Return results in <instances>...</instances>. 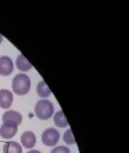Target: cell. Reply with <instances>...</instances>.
I'll return each mask as SVG.
<instances>
[{
	"label": "cell",
	"mask_w": 129,
	"mask_h": 153,
	"mask_svg": "<svg viewBox=\"0 0 129 153\" xmlns=\"http://www.w3.org/2000/svg\"><path fill=\"white\" fill-rule=\"evenodd\" d=\"M31 89L29 78L24 74H18L12 80V90L16 95H26Z\"/></svg>",
	"instance_id": "1"
},
{
	"label": "cell",
	"mask_w": 129,
	"mask_h": 153,
	"mask_svg": "<svg viewBox=\"0 0 129 153\" xmlns=\"http://www.w3.org/2000/svg\"><path fill=\"white\" fill-rule=\"evenodd\" d=\"M35 112L40 120H49L54 113V106L49 100H39L35 106Z\"/></svg>",
	"instance_id": "2"
},
{
	"label": "cell",
	"mask_w": 129,
	"mask_h": 153,
	"mask_svg": "<svg viewBox=\"0 0 129 153\" xmlns=\"http://www.w3.org/2000/svg\"><path fill=\"white\" fill-rule=\"evenodd\" d=\"M60 139V134L54 128H49L42 135V142L46 146H55Z\"/></svg>",
	"instance_id": "3"
},
{
	"label": "cell",
	"mask_w": 129,
	"mask_h": 153,
	"mask_svg": "<svg viewBox=\"0 0 129 153\" xmlns=\"http://www.w3.org/2000/svg\"><path fill=\"white\" fill-rule=\"evenodd\" d=\"M17 132V126L12 123H3L0 127V136L3 139H11Z\"/></svg>",
	"instance_id": "4"
},
{
	"label": "cell",
	"mask_w": 129,
	"mask_h": 153,
	"mask_svg": "<svg viewBox=\"0 0 129 153\" xmlns=\"http://www.w3.org/2000/svg\"><path fill=\"white\" fill-rule=\"evenodd\" d=\"M13 71V62L8 56L0 57V75L9 76Z\"/></svg>",
	"instance_id": "5"
},
{
	"label": "cell",
	"mask_w": 129,
	"mask_h": 153,
	"mask_svg": "<svg viewBox=\"0 0 129 153\" xmlns=\"http://www.w3.org/2000/svg\"><path fill=\"white\" fill-rule=\"evenodd\" d=\"M13 101V95L9 90L2 89L0 90V107L3 109H8Z\"/></svg>",
	"instance_id": "6"
},
{
	"label": "cell",
	"mask_w": 129,
	"mask_h": 153,
	"mask_svg": "<svg viewBox=\"0 0 129 153\" xmlns=\"http://www.w3.org/2000/svg\"><path fill=\"white\" fill-rule=\"evenodd\" d=\"M2 120L3 123H12L15 124L16 126H19L23 120V117L19 112L14 111V110H8V111L4 112V114L2 115Z\"/></svg>",
	"instance_id": "7"
},
{
	"label": "cell",
	"mask_w": 129,
	"mask_h": 153,
	"mask_svg": "<svg viewBox=\"0 0 129 153\" xmlns=\"http://www.w3.org/2000/svg\"><path fill=\"white\" fill-rule=\"evenodd\" d=\"M21 144L24 148H28V149H32L35 145H36L37 139H36V136L33 132L31 131H28V132H24L23 135H21Z\"/></svg>",
	"instance_id": "8"
},
{
	"label": "cell",
	"mask_w": 129,
	"mask_h": 153,
	"mask_svg": "<svg viewBox=\"0 0 129 153\" xmlns=\"http://www.w3.org/2000/svg\"><path fill=\"white\" fill-rule=\"evenodd\" d=\"M15 65H16L17 70L21 71H28L32 68V63L24 57L23 54L17 56L16 61H15Z\"/></svg>",
	"instance_id": "9"
},
{
	"label": "cell",
	"mask_w": 129,
	"mask_h": 153,
	"mask_svg": "<svg viewBox=\"0 0 129 153\" xmlns=\"http://www.w3.org/2000/svg\"><path fill=\"white\" fill-rule=\"evenodd\" d=\"M3 151L4 153H21L23 152V149H21V146L18 143L10 141L4 144Z\"/></svg>",
	"instance_id": "10"
},
{
	"label": "cell",
	"mask_w": 129,
	"mask_h": 153,
	"mask_svg": "<svg viewBox=\"0 0 129 153\" xmlns=\"http://www.w3.org/2000/svg\"><path fill=\"white\" fill-rule=\"evenodd\" d=\"M37 93H38V95L42 98H47L52 94L51 90L49 89L48 86H47L45 81H41V82L38 84V86H37Z\"/></svg>",
	"instance_id": "11"
},
{
	"label": "cell",
	"mask_w": 129,
	"mask_h": 153,
	"mask_svg": "<svg viewBox=\"0 0 129 153\" xmlns=\"http://www.w3.org/2000/svg\"><path fill=\"white\" fill-rule=\"evenodd\" d=\"M54 123L57 127L60 128H66L68 127V120L66 117L64 115V112L62 110H59L58 112H56V114L54 115Z\"/></svg>",
	"instance_id": "12"
},
{
	"label": "cell",
	"mask_w": 129,
	"mask_h": 153,
	"mask_svg": "<svg viewBox=\"0 0 129 153\" xmlns=\"http://www.w3.org/2000/svg\"><path fill=\"white\" fill-rule=\"evenodd\" d=\"M63 140L65 143H67V144H75V139H74V136L72 134V131H71L70 129H68L67 131H66L65 133H64L63 135Z\"/></svg>",
	"instance_id": "13"
},
{
	"label": "cell",
	"mask_w": 129,
	"mask_h": 153,
	"mask_svg": "<svg viewBox=\"0 0 129 153\" xmlns=\"http://www.w3.org/2000/svg\"><path fill=\"white\" fill-rule=\"evenodd\" d=\"M50 153H70V150L65 146H58L54 148Z\"/></svg>",
	"instance_id": "14"
},
{
	"label": "cell",
	"mask_w": 129,
	"mask_h": 153,
	"mask_svg": "<svg viewBox=\"0 0 129 153\" xmlns=\"http://www.w3.org/2000/svg\"><path fill=\"white\" fill-rule=\"evenodd\" d=\"M27 153H42V152L39 151V150H31V151H28Z\"/></svg>",
	"instance_id": "15"
},
{
	"label": "cell",
	"mask_w": 129,
	"mask_h": 153,
	"mask_svg": "<svg viewBox=\"0 0 129 153\" xmlns=\"http://www.w3.org/2000/svg\"><path fill=\"white\" fill-rule=\"evenodd\" d=\"M2 41H3V36H2L1 34H0V44H1Z\"/></svg>",
	"instance_id": "16"
}]
</instances>
